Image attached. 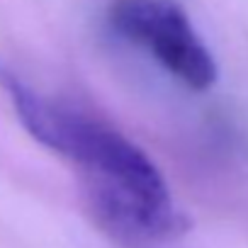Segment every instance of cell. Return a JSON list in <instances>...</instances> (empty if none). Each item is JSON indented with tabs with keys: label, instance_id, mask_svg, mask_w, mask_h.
I'll return each mask as SVG.
<instances>
[{
	"label": "cell",
	"instance_id": "6da1fadb",
	"mask_svg": "<svg viewBox=\"0 0 248 248\" xmlns=\"http://www.w3.org/2000/svg\"><path fill=\"white\" fill-rule=\"evenodd\" d=\"M22 127L76 170L95 224L117 243L149 248L187 229L156 163L97 117L54 102L13 73H0Z\"/></svg>",
	"mask_w": 248,
	"mask_h": 248
},
{
	"label": "cell",
	"instance_id": "7a4b0ae2",
	"mask_svg": "<svg viewBox=\"0 0 248 248\" xmlns=\"http://www.w3.org/2000/svg\"><path fill=\"white\" fill-rule=\"evenodd\" d=\"M107 22L122 39L149 51L190 90L202 93L214 85V56L175 0H114Z\"/></svg>",
	"mask_w": 248,
	"mask_h": 248
}]
</instances>
